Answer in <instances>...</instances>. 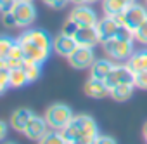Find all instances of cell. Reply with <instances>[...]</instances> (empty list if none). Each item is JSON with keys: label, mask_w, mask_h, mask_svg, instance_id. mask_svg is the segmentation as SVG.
Wrapping results in <instances>:
<instances>
[{"label": "cell", "mask_w": 147, "mask_h": 144, "mask_svg": "<svg viewBox=\"0 0 147 144\" xmlns=\"http://www.w3.org/2000/svg\"><path fill=\"white\" fill-rule=\"evenodd\" d=\"M126 64L131 68L133 73H138V71H147V49H142V50H137L133 52Z\"/></svg>", "instance_id": "ac0fdd59"}, {"label": "cell", "mask_w": 147, "mask_h": 144, "mask_svg": "<svg viewBox=\"0 0 147 144\" xmlns=\"http://www.w3.org/2000/svg\"><path fill=\"white\" fill-rule=\"evenodd\" d=\"M23 47V52H24V61L26 62H36V64H43L49 56H50V50L47 49H42V47H36L33 43H21Z\"/></svg>", "instance_id": "5bb4252c"}, {"label": "cell", "mask_w": 147, "mask_h": 144, "mask_svg": "<svg viewBox=\"0 0 147 144\" xmlns=\"http://www.w3.org/2000/svg\"><path fill=\"white\" fill-rule=\"evenodd\" d=\"M69 19H73L80 28H83V26H95L99 23V18H97L95 11L88 4L75 5V9H73L71 14H69Z\"/></svg>", "instance_id": "52a82bcc"}, {"label": "cell", "mask_w": 147, "mask_h": 144, "mask_svg": "<svg viewBox=\"0 0 147 144\" xmlns=\"http://www.w3.org/2000/svg\"><path fill=\"white\" fill-rule=\"evenodd\" d=\"M135 40L140 42L142 45H147V19L137 28V31H135Z\"/></svg>", "instance_id": "d4e9b609"}, {"label": "cell", "mask_w": 147, "mask_h": 144, "mask_svg": "<svg viewBox=\"0 0 147 144\" xmlns=\"http://www.w3.org/2000/svg\"><path fill=\"white\" fill-rule=\"evenodd\" d=\"M94 144H116V141L113 137H109V135H97Z\"/></svg>", "instance_id": "1f68e13d"}, {"label": "cell", "mask_w": 147, "mask_h": 144, "mask_svg": "<svg viewBox=\"0 0 147 144\" xmlns=\"http://www.w3.org/2000/svg\"><path fill=\"white\" fill-rule=\"evenodd\" d=\"M9 80H11V87H14V89H19V87L30 84L24 68H14V69H9Z\"/></svg>", "instance_id": "44dd1931"}, {"label": "cell", "mask_w": 147, "mask_h": 144, "mask_svg": "<svg viewBox=\"0 0 147 144\" xmlns=\"http://www.w3.org/2000/svg\"><path fill=\"white\" fill-rule=\"evenodd\" d=\"M50 130V127H49V123H47V120H45V116H38V115H35L33 113V116L30 118V122L26 123V127H24V135L28 137V139H31V141H40L47 132Z\"/></svg>", "instance_id": "9c48e42d"}, {"label": "cell", "mask_w": 147, "mask_h": 144, "mask_svg": "<svg viewBox=\"0 0 147 144\" xmlns=\"http://www.w3.org/2000/svg\"><path fill=\"white\" fill-rule=\"evenodd\" d=\"M133 85H135L137 89L147 90V71H138V73H135Z\"/></svg>", "instance_id": "484cf974"}, {"label": "cell", "mask_w": 147, "mask_h": 144, "mask_svg": "<svg viewBox=\"0 0 147 144\" xmlns=\"http://www.w3.org/2000/svg\"><path fill=\"white\" fill-rule=\"evenodd\" d=\"M24 71L28 75V80L30 82H35L40 78V73H42V64H36V62H24Z\"/></svg>", "instance_id": "603a6c76"}, {"label": "cell", "mask_w": 147, "mask_h": 144, "mask_svg": "<svg viewBox=\"0 0 147 144\" xmlns=\"http://www.w3.org/2000/svg\"><path fill=\"white\" fill-rule=\"evenodd\" d=\"M38 144H67L66 142V139L62 137V134H61V130H49L40 141H38Z\"/></svg>", "instance_id": "7402d4cb"}, {"label": "cell", "mask_w": 147, "mask_h": 144, "mask_svg": "<svg viewBox=\"0 0 147 144\" xmlns=\"http://www.w3.org/2000/svg\"><path fill=\"white\" fill-rule=\"evenodd\" d=\"M133 80H135V73L128 64H114V68L111 69V73L106 77L104 82L111 90L119 84H133Z\"/></svg>", "instance_id": "5b68a950"}, {"label": "cell", "mask_w": 147, "mask_h": 144, "mask_svg": "<svg viewBox=\"0 0 147 144\" xmlns=\"http://www.w3.org/2000/svg\"><path fill=\"white\" fill-rule=\"evenodd\" d=\"M7 123L5 122H2V120H0V142H4L5 141V137H7Z\"/></svg>", "instance_id": "d6a6232c"}, {"label": "cell", "mask_w": 147, "mask_h": 144, "mask_svg": "<svg viewBox=\"0 0 147 144\" xmlns=\"http://www.w3.org/2000/svg\"><path fill=\"white\" fill-rule=\"evenodd\" d=\"M144 139H145V141H147V123H145V125H144Z\"/></svg>", "instance_id": "74e56055"}, {"label": "cell", "mask_w": 147, "mask_h": 144, "mask_svg": "<svg viewBox=\"0 0 147 144\" xmlns=\"http://www.w3.org/2000/svg\"><path fill=\"white\" fill-rule=\"evenodd\" d=\"M2 144H16V142H11V141H9V142H2Z\"/></svg>", "instance_id": "f35d334b"}, {"label": "cell", "mask_w": 147, "mask_h": 144, "mask_svg": "<svg viewBox=\"0 0 147 144\" xmlns=\"http://www.w3.org/2000/svg\"><path fill=\"white\" fill-rule=\"evenodd\" d=\"M18 0H0V11L2 12H11L14 9Z\"/></svg>", "instance_id": "4dcf8cb0"}, {"label": "cell", "mask_w": 147, "mask_h": 144, "mask_svg": "<svg viewBox=\"0 0 147 144\" xmlns=\"http://www.w3.org/2000/svg\"><path fill=\"white\" fill-rule=\"evenodd\" d=\"M24 2H33V0H24Z\"/></svg>", "instance_id": "ab89813d"}, {"label": "cell", "mask_w": 147, "mask_h": 144, "mask_svg": "<svg viewBox=\"0 0 147 144\" xmlns=\"http://www.w3.org/2000/svg\"><path fill=\"white\" fill-rule=\"evenodd\" d=\"M76 47H78V43H76L75 37H69V35H66V33H62V31L52 40V49H54V52L59 54V56H62V57H69L71 52L75 50Z\"/></svg>", "instance_id": "8fae6325"}, {"label": "cell", "mask_w": 147, "mask_h": 144, "mask_svg": "<svg viewBox=\"0 0 147 144\" xmlns=\"http://www.w3.org/2000/svg\"><path fill=\"white\" fill-rule=\"evenodd\" d=\"M2 23L5 28H18V23H16V18L12 12H2Z\"/></svg>", "instance_id": "f1b7e54d"}, {"label": "cell", "mask_w": 147, "mask_h": 144, "mask_svg": "<svg viewBox=\"0 0 147 144\" xmlns=\"http://www.w3.org/2000/svg\"><path fill=\"white\" fill-rule=\"evenodd\" d=\"M0 69H9V61L7 59H0Z\"/></svg>", "instance_id": "e575fe53"}, {"label": "cell", "mask_w": 147, "mask_h": 144, "mask_svg": "<svg viewBox=\"0 0 147 144\" xmlns=\"http://www.w3.org/2000/svg\"><path fill=\"white\" fill-rule=\"evenodd\" d=\"M116 19H118V23L121 24V26H126L128 30H131L133 33L137 31V28L147 19V9L144 7V5H140V4H131V5H128L119 16H116Z\"/></svg>", "instance_id": "3957f363"}, {"label": "cell", "mask_w": 147, "mask_h": 144, "mask_svg": "<svg viewBox=\"0 0 147 144\" xmlns=\"http://www.w3.org/2000/svg\"><path fill=\"white\" fill-rule=\"evenodd\" d=\"M133 89H135V85L133 84H119V85H116L114 89H111V97L114 99V101H126V99H130L131 97V94H133Z\"/></svg>", "instance_id": "d6986e66"}, {"label": "cell", "mask_w": 147, "mask_h": 144, "mask_svg": "<svg viewBox=\"0 0 147 144\" xmlns=\"http://www.w3.org/2000/svg\"><path fill=\"white\" fill-rule=\"evenodd\" d=\"M145 4H147V0H145Z\"/></svg>", "instance_id": "60d3db41"}, {"label": "cell", "mask_w": 147, "mask_h": 144, "mask_svg": "<svg viewBox=\"0 0 147 144\" xmlns=\"http://www.w3.org/2000/svg\"><path fill=\"white\" fill-rule=\"evenodd\" d=\"M14 45V40L7 35H0V59H7L11 49Z\"/></svg>", "instance_id": "cb8c5ba5"}, {"label": "cell", "mask_w": 147, "mask_h": 144, "mask_svg": "<svg viewBox=\"0 0 147 144\" xmlns=\"http://www.w3.org/2000/svg\"><path fill=\"white\" fill-rule=\"evenodd\" d=\"M62 137L66 139V142H73L80 137H90V139H95L99 135V127L95 123V120L88 115H76L73 116L71 122L61 130Z\"/></svg>", "instance_id": "6da1fadb"}, {"label": "cell", "mask_w": 147, "mask_h": 144, "mask_svg": "<svg viewBox=\"0 0 147 144\" xmlns=\"http://www.w3.org/2000/svg\"><path fill=\"white\" fill-rule=\"evenodd\" d=\"M18 42L19 43H33V45L47 49V50L52 49V40L43 30H26L18 37Z\"/></svg>", "instance_id": "30bf717a"}, {"label": "cell", "mask_w": 147, "mask_h": 144, "mask_svg": "<svg viewBox=\"0 0 147 144\" xmlns=\"http://www.w3.org/2000/svg\"><path fill=\"white\" fill-rule=\"evenodd\" d=\"M78 28H80V26H78L75 21L67 18V21H66L64 26H62V33H66V35H69V37H75V33H76Z\"/></svg>", "instance_id": "83f0119b"}, {"label": "cell", "mask_w": 147, "mask_h": 144, "mask_svg": "<svg viewBox=\"0 0 147 144\" xmlns=\"http://www.w3.org/2000/svg\"><path fill=\"white\" fill-rule=\"evenodd\" d=\"M119 23L116 18H111V16H106L102 19H99V23L95 24L97 28V33H99V38H100V43L109 40V38H114L118 30H119Z\"/></svg>", "instance_id": "7c38bea8"}, {"label": "cell", "mask_w": 147, "mask_h": 144, "mask_svg": "<svg viewBox=\"0 0 147 144\" xmlns=\"http://www.w3.org/2000/svg\"><path fill=\"white\" fill-rule=\"evenodd\" d=\"M75 40H76L78 45H83V47H95L97 43H100V38H99V33H97L95 26L78 28L76 33H75Z\"/></svg>", "instance_id": "4fadbf2b"}, {"label": "cell", "mask_w": 147, "mask_h": 144, "mask_svg": "<svg viewBox=\"0 0 147 144\" xmlns=\"http://www.w3.org/2000/svg\"><path fill=\"white\" fill-rule=\"evenodd\" d=\"M73 116H75V115H73L71 108L66 106V104H61V103L52 104L45 111V120H47V123H49V127L52 130H62L71 122Z\"/></svg>", "instance_id": "7a4b0ae2"}, {"label": "cell", "mask_w": 147, "mask_h": 144, "mask_svg": "<svg viewBox=\"0 0 147 144\" xmlns=\"http://www.w3.org/2000/svg\"><path fill=\"white\" fill-rule=\"evenodd\" d=\"M114 68V62L111 59H95L94 64L90 66V77L97 80H106V77L111 73Z\"/></svg>", "instance_id": "2e32d148"}, {"label": "cell", "mask_w": 147, "mask_h": 144, "mask_svg": "<svg viewBox=\"0 0 147 144\" xmlns=\"http://www.w3.org/2000/svg\"><path fill=\"white\" fill-rule=\"evenodd\" d=\"M42 2L45 4V5H49L50 9H62L69 0H42Z\"/></svg>", "instance_id": "f546056e"}, {"label": "cell", "mask_w": 147, "mask_h": 144, "mask_svg": "<svg viewBox=\"0 0 147 144\" xmlns=\"http://www.w3.org/2000/svg\"><path fill=\"white\" fill-rule=\"evenodd\" d=\"M94 141H95V139H90V137H80V139L73 141V142H69V144H94Z\"/></svg>", "instance_id": "836d02e7"}, {"label": "cell", "mask_w": 147, "mask_h": 144, "mask_svg": "<svg viewBox=\"0 0 147 144\" xmlns=\"http://www.w3.org/2000/svg\"><path fill=\"white\" fill-rule=\"evenodd\" d=\"M128 5H125L121 0H102V11L106 16H111V18H116L119 16Z\"/></svg>", "instance_id": "ffe728a7"}, {"label": "cell", "mask_w": 147, "mask_h": 144, "mask_svg": "<svg viewBox=\"0 0 147 144\" xmlns=\"http://www.w3.org/2000/svg\"><path fill=\"white\" fill-rule=\"evenodd\" d=\"M69 2H73V4H87V0H69Z\"/></svg>", "instance_id": "8d00e7d4"}, {"label": "cell", "mask_w": 147, "mask_h": 144, "mask_svg": "<svg viewBox=\"0 0 147 144\" xmlns=\"http://www.w3.org/2000/svg\"><path fill=\"white\" fill-rule=\"evenodd\" d=\"M102 49L111 59H116V61H128V57L135 52L133 50V42L119 40L116 37L102 42Z\"/></svg>", "instance_id": "277c9868"}, {"label": "cell", "mask_w": 147, "mask_h": 144, "mask_svg": "<svg viewBox=\"0 0 147 144\" xmlns=\"http://www.w3.org/2000/svg\"><path fill=\"white\" fill-rule=\"evenodd\" d=\"M85 94L88 97H94V99H102V97H107L111 94V90L107 89L104 80H97V78L90 77L85 84Z\"/></svg>", "instance_id": "9a60e30c"}, {"label": "cell", "mask_w": 147, "mask_h": 144, "mask_svg": "<svg viewBox=\"0 0 147 144\" xmlns=\"http://www.w3.org/2000/svg\"><path fill=\"white\" fill-rule=\"evenodd\" d=\"M121 2L125 4V5H131V4H135L137 0H121Z\"/></svg>", "instance_id": "d590c367"}, {"label": "cell", "mask_w": 147, "mask_h": 144, "mask_svg": "<svg viewBox=\"0 0 147 144\" xmlns=\"http://www.w3.org/2000/svg\"><path fill=\"white\" fill-rule=\"evenodd\" d=\"M69 64L75 69H87L94 64L95 61V54H94V47H83L78 45L75 50L71 52V56L67 57Z\"/></svg>", "instance_id": "8992f818"}, {"label": "cell", "mask_w": 147, "mask_h": 144, "mask_svg": "<svg viewBox=\"0 0 147 144\" xmlns=\"http://www.w3.org/2000/svg\"><path fill=\"white\" fill-rule=\"evenodd\" d=\"M16 18V23H18V28H26L30 26L35 18H36V11L33 7L31 2H24V0H18L14 9L11 11Z\"/></svg>", "instance_id": "ba28073f"}, {"label": "cell", "mask_w": 147, "mask_h": 144, "mask_svg": "<svg viewBox=\"0 0 147 144\" xmlns=\"http://www.w3.org/2000/svg\"><path fill=\"white\" fill-rule=\"evenodd\" d=\"M31 116H33V111H31V109H28V108H19V109H16V111L12 113V116H11V127H12L14 130H18V132H24V127H26V123L30 122Z\"/></svg>", "instance_id": "e0dca14e"}, {"label": "cell", "mask_w": 147, "mask_h": 144, "mask_svg": "<svg viewBox=\"0 0 147 144\" xmlns=\"http://www.w3.org/2000/svg\"><path fill=\"white\" fill-rule=\"evenodd\" d=\"M11 87V80H9V69H0V94H4L7 89Z\"/></svg>", "instance_id": "4316f807"}]
</instances>
